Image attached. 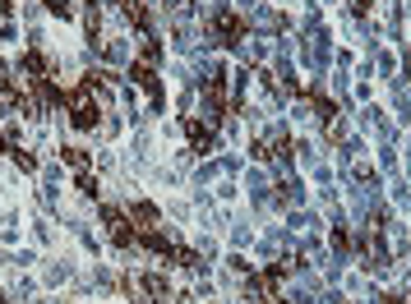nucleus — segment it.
I'll use <instances>...</instances> for the list:
<instances>
[{
  "label": "nucleus",
  "instance_id": "nucleus-1",
  "mask_svg": "<svg viewBox=\"0 0 411 304\" xmlns=\"http://www.w3.org/2000/svg\"><path fill=\"white\" fill-rule=\"evenodd\" d=\"M51 9H56V14H70V0H47Z\"/></svg>",
  "mask_w": 411,
  "mask_h": 304
}]
</instances>
